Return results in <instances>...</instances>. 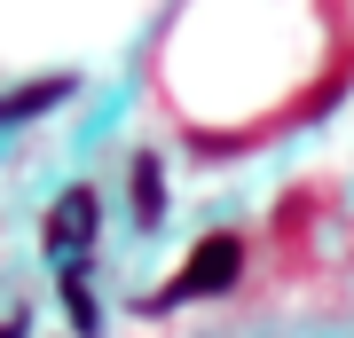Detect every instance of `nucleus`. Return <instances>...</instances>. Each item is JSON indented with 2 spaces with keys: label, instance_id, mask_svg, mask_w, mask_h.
Returning <instances> with one entry per match:
<instances>
[{
  "label": "nucleus",
  "instance_id": "f257e3e1",
  "mask_svg": "<svg viewBox=\"0 0 354 338\" xmlns=\"http://www.w3.org/2000/svg\"><path fill=\"white\" fill-rule=\"evenodd\" d=\"M236 276H244V236H236V228H213V236L189 244L181 276L165 283L158 299H142V314H165V307H181V299H213V291H228Z\"/></svg>",
  "mask_w": 354,
  "mask_h": 338
},
{
  "label": "nucleus",
  "instance_id": "f03ea898",
  "mask_svg": "<svg viewBox=\"0 0 354 338\" xmlns=\"http://www.w3.org/2000/svg\"><path fill=\"white\" fill-rule=\"evenodd\" d=\"M95 236H102V197H95L87 181H79V189H64V197L48 205L39 252H48L55 267H79V252H95Z\"/></svg>",
  "mask_w": 354,
  "mask_h": 338
},
{
  "label": "nucleus",
  "instance_id": "7ed1b4c3",
  "mask_svg": "<svg viewBox=\"0 0 354 338\" xmlns=\"http://www.w3.org/2000/svg\"><path fill=\"white\" fill-rule=\"evenodd\" d=\"M71 95H79L71 71L32 79V87H8V95H0V134H8V126H24V118H39V111H55V102H71Z\"/></svg>",
  "mask_w": 354,
  "mask_h": 338
},
{
  "label": "nucleus",
  "instance_id": "20e7f679",
  "mask_svg": "<svg viewBox=\"0 0 354 338\" xmlns=\"http://www.w3.org/2000/svg\"><path fill=\"white\" fill-rule=\"evenodd\" d=\"M127 189H134V220H142V228H158V220H165V165H158L150 150H134Z\"/></svg>",
  "mask_w": 354,
  "mask_h": 338
},
{
  "label": "nucleus",
  "instance_id": "39448f33",
  "mask_svg": "<svg viewBox=\"0 0 354 338\" xmlns=\"http://www.w3.org/2000/svg\"><path fill=\"white\" fill-rule=\"evenodd\" d=\"M55 276H64V307H71V330H79V338H102V299H95L87 267H55Z\"/></svg>",
  "mask_w": 354,
  "mask_h": 338
},
{
  "label": "nucleus",
  "instance_id": "423d86ee",
  "mask_svg": "<svg viewBox=\"0 0 354 338\" xmlns=\"http://www.w3.org/2000/svg\"><path fill=\"white\" fill-rule=\"evenodd\" d=\"M0 338H32V314H8V323H0Z\"/></svg>",
  "mask_w": 354,
  "mask_h": 338
}]
</instances>
